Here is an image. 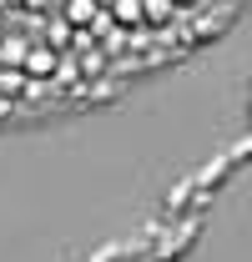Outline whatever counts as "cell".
Wrapping results in <instances>:
<instances>
[{
	"mask_svg": "<svg viewBox=\"0 0 252 262\" xmlns=\"http://www.w3.org/2000/svg\"><path fill=\"white\" fill-rule=\"evenodd\" d=\"M111 20H121V26H141L146 15H141V0H111Z\"/></svg>",
	"mask_w": 252,
	"mask_h": 262,
	"instance_id": "6da1fadb",
	"label": "cell"
},
{
	"mask_svg": "<svg viewBox=\"0 0 252 262\" xmlns=\"http://www.w3.org/2000/svg\"><path fill=\"white\" fill-rule=\"evenodd\" d=\"M172 10H177V0H141V15H146V20H172Z\"/></svg>",
	"mask_w": 252,
	"mask_h": 262,
	"instance_id": "7a4b0ae2",
	"label": "cell"
}]
</instances>
